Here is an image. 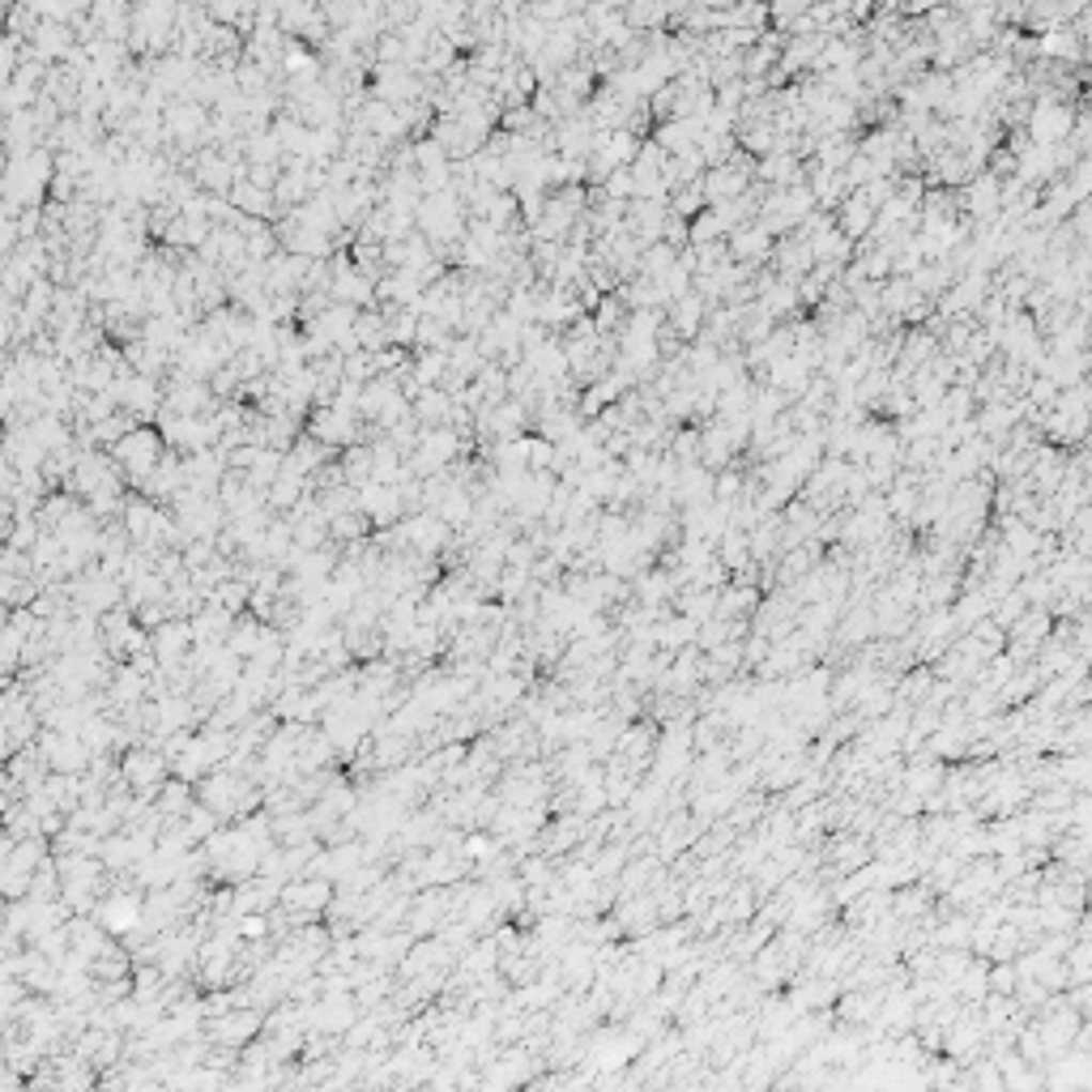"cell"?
Returning a JSON list of instances; mask_svg holds the SVG:
<instances>
[{
    "label": "cell",
    "instance_id": "6da1fadb",
    "mask_svg": "<svg viewBox=\"0 0 1092 1092\" xmlns=\"http://www.w3.org/2000/svg\"><path fill=\"white\" fill-rule=\"evenodd\" d=\"M111 457H115V466H120V474H124V483H128V492H141L145 483H150V474L167 462V440H162V432L158 427H137V432H128L115 449H107Z\"/></svg>",
    "mask_w": 1092,
    "mask_h": 1092
},
{
    "label": "cell",
    "instance_id": "7a4b0ae2",
    "mask_svg": "<svg viewBox=\"0 0 1092 1092\" xmlns=\"http://www.w3.org/2000/svg\"><path fill=\"white\" fill-rule=\"evenodd\" d=\"M359 513L376 526V534H380V530H397V526L406 521V496H402V487L368 483V487L359 492Z\"/></svg>",
    "mask_w": 1092,
    "mask_h": 1092
},
{
    "label": "cell",
    "instance_id": "3957f363",
    "mask_svg": "<svg viewBox=\"0 0 1092 1092\" xmlns=\"http://www.w3.org/2000/svg\"><path fill=\"white\" fill-rule=\"evenodd\" d=\"M610 192H627V175H610Z\"/></svg>",
    "mask_w": 1092,
    "mask_h": 1092
}]
</instances>
